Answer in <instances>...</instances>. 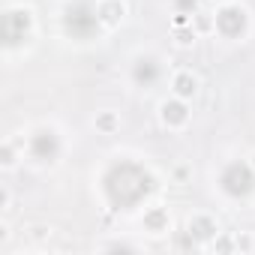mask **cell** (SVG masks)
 <instances>
[{"mask_svg": "<svg viewBox=\"0 0 255 255\" xmlns=\"http://www.w3.org/2000/svg\"><path fill=\"white\" fill-rule=\"evenodd\" d=\"M213 249H219V252H231V249H237V240H231V237H219V240L213 243Z\"/></svg>", "mask_w": 255, "mask_h": 255, "instance_id": "obj_16", "label": "cell"}, {"mask_svg": "<svg viewBox=\"0 0 255 255\" xmlns=\"http://www.w3.org/2000/svg\"><path fill=\"white\" fill-rule=\"evenodd\" d=\"M252 168H255V153H252Z\"/></svg>", "mask_w": 255, "mask_h": 255, "instance_id": "obj_22", "label": "cell"}, {"mask_svg": "<svg viewBox=\"0 0 255 255\" xmlns=\"http://www.w3.org/2000/svg\"><path fill=\"white\" fill-rule=\"evenodd\" d=\"M195 24H198L201 30H210V27H213V21H210V18H195Z\"/></svg>", "mask_w": 255, "mask_h": 255, "instance_id": "obj_21", "label": "cell"}, {"mask_svg": "<svg viewBox=\"0 0 255 255\" xmlns=\"http://www.w3.org/2000/svg\"><path fill=\"white\" fill-rule=\"evenodd\" d=\"M171 90H174V96L189 99V96L198 93V78H195L192 72H177V75L171 78Z\"/></svg>", "mask_w": 255, "mask_h": 255, "instance_id": "obj_12", "label": "cell"}, {"mask_svg": "<svg viewBox=\"0 0 255 255\" xmlns=\"http://www.w3.org/2000/svg\"><path fill=\"white\" fill-rule=\"evenodd\" d=\"M174 36H177V45H192V42H195V30H192V24H189V27H177Z\"/></svg>", "mask_w": 255, "mask_h": 255, "instance_id": "obj_14", "label": "cell"}, {"mask_svg": "<svg viewBox=\"0 0 255 255\" xmlns=\"http://www.w3.org/2000/svg\"><path fill=\"white\" fill-rule=\"evenodd\" d=\"M93 123H96V132H102V135H111V132L120 129V117L114 111H99Z\"/></svg>", "mask_w": 255, "mask_h": 255, "instance_id": "obj_13", "label": "cell"}, {"mask_svg": "<svg viewBox=\"0 0 255 255\" xmlns=\"http://www.w3.org/2000/svg\"><path fill=\"white\" fill-rule=\"evenodd\" d=\"M102 195L108 201L111 210H135L141 207L153 189H156V177L135 159H117L105 168L102 174Z\"/></svg>", "mask_w": 255, "mask_h": 255, "instance_id": "obj_1", "label": "cell"}, {"mask_svg": "<svg viewBox=\"0 0 255 255\" xmlns=\"http://www.w3.org/2000/svg\"><path fill=\"white\" fill-rule=\"evenodd\" d=\"M219 3H228V0H219Z\"/></svg>", "mask_w": 255, "mask_h": 255, "instance_id": "obj_23", "label": "cell"}, {"mask_svg": "<svg viewBox=\"0 0 255 255\" xmlns=\"http://www.w3.org/2000/svg\"><path fill=\"white\" fill-rule=\"evenodd\" d=\"M144 231H150V234H165L168 228H171V216H168V210L165 207H150V210H144Z\"/></svg>", "mask_w": 255, "mask_h": 255, "instance_id": "obj_10", "label": "cell"}, {"mask_svg": "<svg viewBox=\"0 0 255 255\" xmlns=\"http://www.w3.org/2000/svg\"><path fill=\"white\" fill-rule=\"evenodd\" d=\"M174 9H177V12H186V15H195L198 0H174Z\"/></svg>", "mask_w": 255, "mask_h": 255, "instance_id": "obj_15", "label": "cell"}, {"mask_svg": "<svg viewBox=\"0 0 255 255\" xmlns=\"http://www.w3.org/2000/svg\"><path fill=\"white\" fill-rule=\"evenodd\" d=\"M27 150H30V156L36 162H57L60 150H63V141H60L54 126H39L27 141Z\"/></svg>", "mask_w": 255, "mask_h": 255, "instance_id": "obj_6", "label": "cell"}, {"mask_svg": "<svg viewBox=\"0 0 255 255\" xmlns=\"http://www.w3.org/2000/svg\"><path fill=\"white\" fill-rule=\"evenodd\" d=\"M99 27H102V18H99V6L93 0H72L63 9V33L69 39H78V42H87L93 36H99Z\"/></svg>", "mask_w": 255, "mask_h": 255, "instance_id": "obj_2", "label": "cell"}, {"mask_svg": "<svg viewBox=\"0 0 255 255\" xmlns=\"http://www.w3.org/2000/svg\"><path fill=\"white\" fill-rule=\"evenodd\" d=\"M159 117H162V123L168 126V129H180V126H186V123H189V108H186V99L174 96V99L162 102Z\"/></svg>", "mask_w": 255, "mask_h": 255, "instance_id": "obj_8", "label": "cell"}, {"mask_svg": "<svg viewBox=\"0 0 255 255\" xmlns=\"http://www.w3.org/2000/svg\"><path fill=\"white\" fill-rule=\"evenodd\" d=\"M219 189L228 198H249L255 192V168H252V162H243V159L228 162L222 168V174H219Z\"/></svg>", "mask_w": 255, "mask_h": 255, "instance_id": "obj_3", "label": "cell"}, {"mask_svg": "<svg viewBox=\"0 0 255 255\" xmlns=\"http://www.w3.org/2000/svg\"><path fill=\"white\" fill-rule=\"evenodd\" d=\"M186 24H192V18H189L186 12H177V15H174V27H186Z\"/></svg>", "mask_w": 255, "mask_h": 255, "instance_id": "obj_19", "label": "cell"}, {"mask_svg": "<svg viewBox=\"0 0 255 255\" xmlns=\"http://www.w3.org/2000/svg\"><path fill=\"white\" fill-rule=\"evenodd\" d=\"M159 78H162V63H159V57H153V54L135 57V63H132V81H135L138 87H153Z\"/></svg>", "mask_w": 255, "mask_h": 255, "instance_id": "obj_7", "label": "cell"}, {"mask_svg": "<svg viewBox=\"0 0 255 255\" xmlns=\"http://www.w3.org/2000/svg\"><path fill=\"white\" fill-rule=\"evenodd\" d=\"M186 231L198 240V243H207V240H213L216 234H219V228H216V219H210V216H204V213H198V216H192L189 222H186Z\"/></svg>", "mask_w": 255, "mask_h": 255, "instance_id": "obj_9", "label": "cell"}, {"mask_svg": "<svg viewBox=\"0 0 255 255\" xmlns=\"http://www.w3.org/2000/svg\"><path fill=\"white\" fill-rule=\"evenodd\" d=\"M126 15V3L123 0H102L99 3V18H102V27H117Z\"/></svg>", "mask_w": 255, "mask_h": 255, "instance_id": "obj_11", "label": "cell"}, {"mask_svg": "<svg viewBox=\"0 0 255 255\" xmlns=\"http://www.w3.org/2000/svg\"><path fill=\"white\" fill-rule=\"evenodd\" d=\"M33 30V12L30 9H6L0 18V39L6 48L21 45Z\"/></svg>", "mask_w": 255, "mask_h": 255, "instance_id": "obj_4", "label": "cell"}, {"mask_svg": "<svg viewBox=\"0 0 255 255\" xmlns=\"http://www.w3.org/2000/svg\"><path fill=\"white\" fill-rule=\"evenodd\" d=\"M237 249L249 252V249H252V237H246V234H243V237H237Z\"/></svg>", "mask_w": 255, "mask_h": 255, "instance_id": "obj_20", "label": "cell"}, {"mask_svg": "<svg viewBox=\"0 0 255 255\" xmlns=\"http://www.w3.org/2000/svg\"><path fill=\"white\" fill-rule=\"evenodd\" d=\"M213 30L225 39H243L249 30V12L237 3H225L213 15Z\"/></svg>", "mask_w": 255, "mask_h": 255, "instance_id": "obj_5", "label": "cell"}, {"mask_svg": "<svg viewBox=\"0 0 255 255\" xmlns=\"http://www.w3.org/2000/svg\"><path fill=\"white\" fill-rule=\"evenodd\" d=\"M105 249H111V252H135V246H129V243H108Z\"/></svg>", "mask_w": 255, "mask_h": 255, "instance_id": "obj_18", "label": "cell"}, {"mask_svg": "<svg viewBox=\"0 0 255 255\" xmlns=\"http://www.w3.org/2000/svg\"><path fill=\"white\" fill-rule=\"evenodd\" d=\"M0 156H3V165H6V168L15 165V150H12V144H3V153H0Z\"/></svg>", "mask_w": 255, "mask_h": 255, "instance_id": "obj_17", "label": "cell"}]
</instances>
